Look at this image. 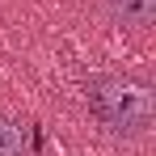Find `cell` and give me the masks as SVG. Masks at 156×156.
I'll list each match as a JSON object with an SVG mask.
<instances>
[{
    "instance_id": "cell-1",
    "label": "cell",
    "mask_w": 156,
    "mask_h": 156,
    "mask_svg": "<svg viewBox=\"0 0 156 156\" xmlns=\"http://www.w3.org/2000/svg\"><path fill=\"white\" fill-rule=\"evenodd\" d=\"M93 122L114 139H144L156 122V84L135 72H101L84 84Z\"/></svg>"
},
{
    "instance_id": "cell-2",
    "label": "cell",
    "mask_w": 156,
    "mask_h": 156,
    "mask_svg": "<svg viewBox=\"0 0 156 156\" xmlns=\"http://www.w3.org/2000/svg\"><path fill=\"white\" fill-rule=\"evenodd\" d=\"M110 26L118 30H152L156 26V0H105L101 4Z\"/></svg>"
},
{
    "instance_id": "cell-3",
    "label": "cell",
    "mask_w": 156,
    "mask_h": 156,
    "mask_svg": "<svg viewBox=\"0 0 156 156\" xmlns=\"http://www.w3.org/2000/svg\"><path fill=\"white\" fill-rule=\"evenodd\" d=\"M30 144H26V127L9 114H0V156H26Z\"/></svg>"
}]
</instances>
